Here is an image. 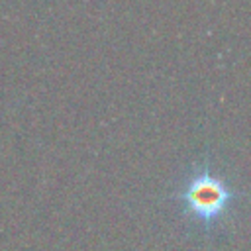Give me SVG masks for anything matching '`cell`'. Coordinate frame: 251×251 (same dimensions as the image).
Returning <instances> with one entry per match:
<instances>
[{"label": "cell", "mask_w": 251, "mask_h": 251, "mask_svg": "<svg viewBox=\"0 0 251 251\" xmlns=\"http://www.w3.org/2000/svg\"><path fill=\"white\" fill-rule=\"evenodd\" d=\"M175 198L192 224L202 229H214L227 218L235 192L222 175L200 165L186 175Z\"/></svg>", "instance_id": "obj_1"}]
</instances>
